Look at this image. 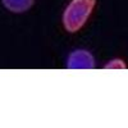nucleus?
I'll return each instance as SVG.
<instances>
[{
    "mask_svg": "<svg viewBox=\"0 0 128 128\" xmlns=\"http://www.w3.org/2000/svg\"><path fill=\"white\" fill-rule=\"evenodd\" d=\"M96 0H72L63 14V24L68 32L74 34L87 22L95 8Z\"/></svg>",
    "mask_w": 128,
    "mask_h": 128,
    "instance_id": "f257e3e1",
    "label": "nucleus"
},
{
    "mask_svg": "<svg viewBox=\"0 0 128 128\" xmlns=\"http://www.w3.org/2000/svg\"><path fill=\"white\" fill-rule=\"evenodd\" d=\"M67 67L69 69H92L95 68V59L86 50H76L68 56Z\"/></svg>",
    "mask_w": 128,
    "mask_h": 128,
    "instance_id": "f03ea898",
    "label": "nucleus"
},
{
    "mask_svg": "<svg viewBox=\"0 0 128 128\" xmlns=\"http://www.w3.org/2000/svg\"><path fill=\"white\" fill-rule=\"evenodd\" d=\"M3 5L13 13H23L34 5L35 0H2Z\"/></svg>",
    "mask_w": 128,
    "mask_h": 128,
    "instance_id": "7ed1b4c3",
    "label": "nucleus"
},
{
    "mask_svg": "<svg viewBox=\"0 0 128 128\" xmlns=\"http://www.w3.org/2000/svg\"><path fill=\"white\" fill-rule=\"evenodd\" d=\"M127 66L122 62V60H119V59H116V60H112L109 64H106L105 66V68L106 69H109V68H126Z\"/></svg>",
    "mask_w": 128,
    "mask_h": 128,
    "instance_id": "20e7f679",
    "label": "nucleus"
}]
</instances>
